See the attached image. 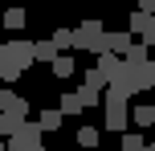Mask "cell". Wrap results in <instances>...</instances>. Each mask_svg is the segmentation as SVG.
I'll use <instances>...</instances> for the list:
<instances>
[{
	"mask_svg": "<svg viewBox=\"0 0 155 151\" xmlns=\"http://www.w3.org/2000/svg\"><path fill=\"white\" fill-rule=\"evenodd\" d=\"M74 49H82V53H102L106 49V29H102V21H82L74 29Z\"/></svg>",
	"mask_w": 155,
	"mask_h": 151,
	"instance_id": "6da1fadb",
	"label": "cell"
},
{
	"mask_svg": "<svg viewBox=\"0 0 155 151\" xmlns=\"http://www.w3.org/2000/svg\"><path fill=\"white\" fill-rule=\"evenodd\" d=\"M41 139H45V131H41L37 123H29V119H25L21 127L8 135V147H4V151H37V147H45Z\"/></svg>",
	"mask_w": 155,
	"mask_h": 151,
	"instance_id": "7a4b0ae2",
	"label": "cell"
},
{
	"mask_svg": "<svg viewBox=\"0 0 155 151\" xmlns=\"http://www.w3.org/2000/svg\"><path fill=\"white\" fill-rule=\"evenodd\" d=\"M102 102H106V131H127L131 127V119H127V98L102 90Z\"/></svg>",
	"mask_w": 155,
	"mask_h": 151,
	"instance_id": "3957f363",
	"label": "cell"
},
{
	"mask_svg": "<svg viewBox=\"0 0 155 151\" xmlns=\"http://www.w3.org/2000/svg\"><path fill=\"white\" fill-rule=\"evenodd\" d=\"M4 53L12 57L21 70H29L33 65V41H25V37H12V41H4Z\"/></svg>",
	"mask_w": 155,
	"mask_h": 151,
	"instance_id": "277c9868",
	"label": "cell"
},
{
	"mask_svg": "<svg viewBox=\"0 0 155 151\" xmlns=\"http://www.w3.org/2000/svg\"><path fill=\"white\" fill-rule=\"evenodd\" d=\"M94 70H98L102 74V78H118V74H123L127 70V61H123V57H118V53H110V49H102V53H98V65H94Z\"/></svg>",
	"mask_w": 155,
	"mask_h": 151,
	"instance_id": "5b68a950",
	"label": "cell"
},
{
	"mask_svg": "<svg viewBox=\"0 0 155 151\" xmlns=\"http://www.w3.org/2000/svg\"><path fill=\"white\" fill-rule=\"evenodd\" d=\"M106 90H110V94H118V98H127V102H131V98L139 94V86H135L131 70H123L118 78H110V82H106Z\"/></svg>",
	"mask_w": 155,
	"mask_h": 151,
	"instance_id": "8992f818",
	"label": "cell"
},
{
	"mask_svg": "<svg viewBox=\"0 0 155 151\" xmlns=\"http://www.w3.org/2000/svg\"><path fill=\"white\" fill-rule=\"evenodd\" d=\"M127 70H131V78H135L139 90H151V86H155V61H151V57L139 61V65H127Z\"/></svg>",
	"mask_w": 155,
	"mask_h": 151,
	"instance_id": "52a82bcc",
	"label": "cell"
},
{
	"mask_svg": "<svg viewBox=\"0 0 155 151\" xmlns=\"http://www.w3.org/2000/svg\"><path fill=\"white\" fill-rule=\"evenodd\" d=\"M131 45H135V33H106V49H110V53L123 57Z\"/></svg>",
	"mask_w": 155,
	"mask_h": 151,
	"instance_id": "ba28073f",
	"label": "cell"
},
{
	"mask_svg": "<svg viewBox=\"0 0 155 151\" xmlns=\"http://www.w3.org/2000/svg\"><path fill=\"white\" fill-rule=\"evenodd\" d=\"M61 123H65V114L57 110V106H53V110H41V114H37V127L45 131V135H49V131H61Z\"/></svg>",
	"mask_w": 155,
	"mask_h": 151,
	"instance_id": "9c48e42d",
	"label": "cell"
},
{
	"mask_svg": "<svg viewBox=\"0 0 155 151\" xmlns=\"http://www.w3.org/2000/svg\"><path fill=\"white\" fill-rule=\"evenodd\" d=\"M49 70H53V78H70V74L78 70V65H74V57H70V53L61 49V53H57L53 61H49Z\"/></svg>",
	"mask_w": 155,
	"mask_h": 151,
	"instance_id": "30bf717a",
	"label": "cell"
},
{
	"mask_svg": "<svg viewBox=\"0 0 155 151\" xmlns=\"http://www.w3.org/2000/svg\"><path fill=\"white\" fill-rule=\"evenodd\" d=\"M57 110H61L65 119H74V114H82V110H86V102H82V94L74 90V94H61V106H57Z\"/></svg>",
	"mask_w": 155,
	"mask_h": 151,
	"instance_id": "8fae6325",
	"label": "cell"
},
{
	"mask_svg": "<svg viewBox=\"0 0 155 151\" xmlns=\"http://www.w3.org/2000/svg\"><path fill=\"white\" fill-rule=\"evenodd\" d=\"M53 57H57L53 41H33V61H53Z\"/></svg>",
	"mask_w": 155,
	"mask_h": 151,
	"instance_id": "7c38bea8",
	"label": "cell"
},
{
	"mask_svg": "<svg viewBox=\"0 0 155 151\" xmlns=\"http://www.w3.org/2000/svg\"><path fill=\"white\" fill-rule=\"evenodd\" d=\"M118 135H123V147H118V151H143V147H147V139L135 135V131H118Z\"/></svg>",
	"mask_w": 155,
	"mask_h": 151,
	"instance_id": "4fadbf2b",
	"label": "cell"
},
{
	"mask_svg": "<svg viewBox=\"0 0 155 151\" xmlns=\"http://www.w3.org/2000/svg\"><path fill=\"white\" fill-rule=\"evenodd\" d=\"M131 119H135V127H151V123H155V114H151V102H139Z\"/></svg>",
	"mask_w": 155,
	"mask_h": 151,
	"instance_id": "5bb4252c",
	"label": "cell"
},
{
	"mask_svg": "<svg viewBox=\"0 0 155 151\" xmlns=\"http://www.w3.org/2000/svg\"><path fill=\"white\" fill-rule=\"evenodd\" d=\"M57 45V53H61V49H74V29H53V37H49Z\"/></svg>",
	"mask_w": 155,
	"mask_h": 151,
	"instance_id": "9a60e30c",
	"label": "cell"
},
{
	"mask_svg": "<svg viewBox=\"0 0 155 151\" xmlns=\"http://www.w3.org/2000/svg\"><path fill=\"white\" fill-rule=\"evenodd\" d=\"M4 29H25V8H8V12H4Z\"/></svg>",
	"mask_w": 155,
	"mask_h": 151,
	"instance_id": "2e32d148",
	"label": "cell"
},
{
	"mask_svg": "<svg viewBox=\"0 0 155 151\" xmlns=\"http://www.w3.org/2000/svg\"><path fill=\"white\" fill-rule=\"evenodd\" d=\"M139 41H143V45H147V49H155V12L147 16V25H143V29H139Z\"/></svg>",
	"mask_w": 155,
	"mask_h": 151,
	"instance_id": "e0dca14e",
	"label": "cell"
},
{
	"mask_svg": "<svg viewBox=\"0 0 155 151\" xmlns=\"http://www.w3.org/2000/svg\"><path fill=\"white\" fill-rule=\"evenodd\" d=\"M78 147H98V127H82L78 131Z\"/></svg>",
	"mask_w": 155,
	"mask_h": 151,
	"instance_id": "ac0fdd59",
	"label": "cell"
},
{
	"mask_svg": "<svg viewBox=\"0 0 155 151\" xmlns=\"http://www.w3.org/2000/svg\"><path fill=\"white\" fill-rule=\"evenodd\" d=\"M78 94H82V102H86V106H98L102 90H94V86H86V82H82V90H78Z\"/></svg>",
	"mask_w": 155,
	"mask_h": 151,
	"instance_id": "d6986e66",
	"label": "cell"
},
{
	"mask_svg": "<svg viewBox=\"0 0 155 151\" xmlns=\"http://www.w3.org/2000/svg\"><path fill=\"white\" fill-rule=\"evenodd\" d=\"M86 86H94V90H106V78H102L98 70H86Z\"/></svg>",
	"mask_w": 155,
	"mask_h": 151,
	"instance_id": "ffe728a7",
	"label": "cell"
},
{
	"mask_svg": "<svg viewBox=\"0 0 155 151\" xmlns=\"http://www.w3.org/2000/svg\"><path fill=\"white\" fill-rule=\"evenodd\" d=\"M147 16H151V12H139V8L131 12V33H135V37H139V29L147 25Z\"/></svg>",
	"mask_w": 155,
	"mask_h": 151,
	"instance_id": "44dd1931",
	"label": "cell"
},
{
	"mask_svg": "<svg viewBox=\"0 0 155 151\" xmlns=\"http://www.w3.org/2000/svg\"><path fill=\"white\" fill-rule=\"evenodd\" d=\"M16 98H21V94H12V90H8V86H4V90H0V110H8V106H12V102H16Z\"/></svg>",
	"mask_w": 155,
	"mask_h": 151,
	"instance_id": "7402d4cb",
	"label": "cell"
},
{
	"mask_svg": "<svg viewBox=\"0 0 155 151\" xmlns=\"http://www.w3.org/2000/svg\"><path fill=\"white\" fill-rule=\"evenodd\" d=\"M135 8L139 12H155V0H135Z\"/></svg>",
	"mask_w": 155,
	"mask_h": 151,
	"instance_id": "603a6c76",
	"label": "cell"
},
{
	"mask_svg": "<svg viewBox=\"0 0 155 151\" xmlns=\"http://www.w3.org/2000/svg\"><path fill=\"white\" fill-rule=\"evenodd\" d=\"M151 147H155V123H151Z\"/></svg>",
	"mask_w": 155,
	"mask_h": 151,
	"instance_id": "cb8c5ba5",
	"label": "cell"
},
{
	"mask_svg": "<svg viewBox=\"0 0 155 151\" xmlns=\"http://www.w3.org/2000/svg\"><path fill=\"white\" fill-rule=\"evenodd\" d=\"M151 114H155V102H151Z\"/></svg>",
	"mask_w": 155,
	"mask_h": 151,
	"instance_id": "d4e9b609",
	"label": "cell"
},
{
	"mask_svg": "<svg viewBox=\"0 0 155 151\" xmlns=\"http://www.w3.org/2000/svg\"><path fill=\"white\" fill-rule=\"evenodd\" d=\"M143 151H155V147H143Z\"/></svg>",
	"mask_w": 155,
	"mask_h": 151,
	"instance_id": "484cf974",
	"label": "cell"
},
{
	"mask_svg": "<svg viewBox=\"0 0 155 151\" xmlns=\"http://www.w3.org/2000/svg\"><path fill=\"white\" fill-rule=\"evenodd\" d=\"M0 151H4V143H0Z\"/></svg>",
	"mask_w": 155,
	"mask_h": 151,
	"instance_id": "4316f807",
	"label": "cell"
},
{
	"mask_svg": "<svg viewBox=\"0 0 155 151\" xmlns=\"http://www.w3.org/2000/svg\"><path fill=\"white\" fill-rule=\"evenodd\" d=\"M0 45H4V41H0Z\"/></svg>",
	"mask_w": 155,
	"mask_h": 151,
	"instance_id": "83f0119b",
	"label": "cell"
}]
</instances>
